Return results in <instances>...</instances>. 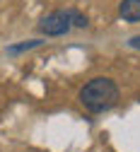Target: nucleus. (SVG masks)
<instances>
[{
    "instance_id": "f257e3e1",
    "label": "nucleus",
    "mask_w": 140,
    "mask_h": 152,
    "mask_svg": "<svg viewBox=\"0 0 140 152\" xmlns=\"http://www.w3.org/2000/svg\"><path fill=\"white\" fill-rule=\"evenodd\" d=\"M80 102L92 113L109 111L118 104V87L109 77H94L80 89Z\"/></svg>"
},
{
    "instance_id": "f03ea898",
    "label": "nucleus",
    "mask_w": 140,
    "mask_h": 152,
    "mask_svg": "<svg viewBox=\"0 0 140 152\" xmlns=\"http://www.w3.org/2000/svg\"><path fill=\"white\" fill-rule=\"evenodd\" d=\"M70 29H73V24L68 20V10H56L39 22V31L46 34V36H63Z\"/></svg>"
},
{
    "instance_id": "7ed1b4c3",
    "label": "nucleus",
    "mask_w": 140,
    "mask_h": 152,
    "mask_svg": "<svg viewBox=\"0 0 140 152\" xmlns=\"http://www.w3.org/2000/svg\"><path fill=\"white\" fill-rule=\"evenodd\" d=\"M118 15L126 22H140V0H123L118 5Z\"/></svg>"
},
{
    "instance_id": "20e7f679",
    "label": "nucleus",
    "mask_w": 140,
    "mask_h": 152,
    "mask_svg": "<svg viewBox=\"0 0 140 152\" xmlns=\"http://www.w3.org/2000/svg\"><path fill=\"white\" fill-rule=\"evenodd\" d=\"M68 20H70V24L73 27H77V29H85L89 22H87V17L82 15V12H77V10H68Z\"/></svg>"
},
{
    "instance_id": "39448f33",
    "label": "nucleus",
    "mask_w": 140,
    "mask_h": 152,
    "mask_svg": "<svg viewBox=\"0 0 140 152\" xmlns=\"http://www.w3.org/2000/svg\"><path fill=\"white\" fill-rule=\"evenodd\" d=\"M41 44H44V41H39V39H34V41H24V44H19V46H10L7 53H22V51L36 48V46H41Z\"/></svg>"
},
{
    "instance_id": "423d86ee",
    "label": "nucleus",
    "mask_w": 140,
    "mask_h": 152,
    "mask_svg": "<svg viewBox=\"0 0 140 152\" xmlns=\"http://www.w3.org/2000/svg\"><path fill=\"white\" fill-rule=\"evenodd\" d=\"M128 46H133V48L140 51V36H133V39H128Z\"/></svg>"
}]
</instances>
